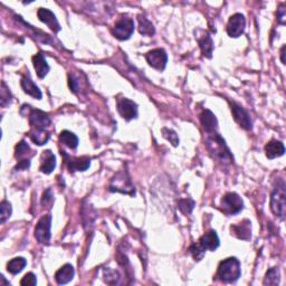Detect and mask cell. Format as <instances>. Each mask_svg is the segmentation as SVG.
<instances>
[{
    "label": "cell",
    "instance_id": "cell-1",
    "mask_svg": "<svg viewBox=\"0 0 286 286\" xmlns=\"http://www.w3.org/2000/svg\"><path fill=\"white\" fill-rule=\"evenodd\" d=\"M206 146L209 152L211 153L215 159L223 162L225 164L234 162V157L232 153H230L229 148L227 147L225 140L221 138V135L218 132L207 133Z\"/></svg>",
    "mask_w": 286,
    "mask_h": 286
},
{
    "label": "cell",
    "instance_id": "cell-2",
    "mask_svg": "<svg viewBox=\"0 0 286 286\" xmlns=\"http://www.w3.org/2000/svg\"><path fill=\"white\" fill-rule=\"evenodd\" d=\"M217 275L224 283H234V282H236L242 275L240 260L235 257H229L220 262Z\"/></svg>",
    "mask_w": 286,
    "mask_h": 286
},
{
    "label": "cell",
    "instance_id": "cell-3",
    "mask_svg": "<svg viewBox=\"0 0 286 286\" xmlns=\"http://www.w3.org/2000/svg\"><path fill=\"white\" fill-rule=\"evenodd\" d=\"M286 193L285 183L283 180L277 182V186L273 190L271 197V209L273 213L281 219L285 218V208H286Z\"/></svg>",
    "mask_w": 286,
    "mask_h": 286
},
{
    "label": "cell",
    "instance_id": "cell-4",
    "mask_svg": "<svg viewBox=\"0 0 286 286\" xmlns=\"http://www.w3.org/2000/svg\"><path fill=\"white\" fill-rule=\"evenodd\" d=\"M109 190L111 193H121L133 197L135 195V188L126 172H119L111 180Z\"/></svg>",
    "mask_w": 286,
    "mask_h": 286
},
{
    "label": "cell",
    "instance_id": "cell-5",
    "mask_svg": "<svg viewBox=\"0 0 286 286\" xmlns=\"http://www.w3.org/2000/svg\"><path fill=\"white\" fill-rule=\"evenodd\" d=\"M221 211L228 216L236 215L244 208V202L236 193L226 194L220 202Z\"/></svg>",
    "mask_w": 286,
    "mask_h": 286
},
{
    "label": "cell",
    "instance_id": "cell-6",
    "mask_svg": "<svg viewBox=\"0 0 286 286\" xmlns=\"http://www.w3.org/2000/svg\"><path fill=\"white\" fill-rule=\"evenodd\" d=\"M134 32V20L127 16H123L114 25L112 34L120 41H126Z\"/></svg>",
    "mask_w": 286,
    "mask_h": 286
},
{
    "label": "cell",
    "instance_id": "cell-7",
    "mask_svg": "<svg viewBox=\"0 0 286 286\" xmlns=\"http://www.w3.org/2000/svg\"><path fill=\"white\" fill-rule=\"evenodd\" d=\"M50 227H52V215L42 216L38 220L35 228V238L42 245H48L50 241Z\"/></svg>",
    "mask_w": 286,
    "mask_h": 286
},
{
    "label": "cell",
    "instance_id": "cell-8",
    "mask_svg": "<svg viewBox=\"0 0 286 286\" xmlns=\"http://www.w3.org/2000/svg\"><path fill=\"white\" fill-rule=\"evenodd\" d=\"M62 156L64 158V161L67 165L68 170L71 172L75 171H85L89 168L91 165V159L88 157H72L70 155H67L65 151H62Z\"/></svg>",
    "mask_w": 286,
    "mask_h": 286
},
{
    "label": "cell",
    "instance_id": "cell-9",
    "mask_svg": "<svg viewBox=\"0 0 286 286\" xmlns=\"http://www.w3.org/2000/svg\"><path fill=\"white\" fill-rule=\"evenodd\" d=\"M146 59L151 67L156 68L158 71H163L166 66V63H168V55H166L164 49L156 48L147 53Z\"/></svg>",
    "mask_w": 286,
    "mask_h": 286
},
{
    "label": "cell",
    "instance_id": "cell-10",
    "mask_svg": "<svg viewBox=\"0 0 286 286\" xmlns=\"http://www.w3.org/2000/svg\"><path fill=\"white\" fill-rule=\"evenodd\" d=\"M118 111L124 120H133L138 117V104L126 97H121L118 99Z\"/></svg>",
    "mask_w": 286,
    "mask_h": 286
},
{
    "label": "cell",
    "instance_id": "cell-11",
    "mask_svg": "<svg viewBox=\"0 0 286 286\" xmlns=\"http://www.w3.org/2000/svg\"><path fill=\"white\" fill-rule=\"evenodd\" d=\"M246 20L244 15L235 14L229 18L227 24V34L229 37L238 38L245 32Z\"/></svg>",
    "mask_w": 286,
    "mask_h": 286
},
{
    "label": "cell",
    "instance_id": "cell-12",
    "mask_svg": "<svg viewBox=\"0 0 286 286\" xmlns=\"http://www.w3.org/2000/svg\"><path fill=\"white\" fill-rule=\"evenodd\" d=\"M230 109L234 115L235 121H236L240 126L245 130H251L253 129V122L250 120L249 114L242 108L241 105H238L235 102H230Z\"/></svg>",
    "mask_w": 286,
    "mask_h": 286
},
{
    "label": "cell",
    "instance_id": "cell-13",
    "mask_svg": "<svg viewBox=\"0 0 286 286\" xmlns=\"http://www.w3.org/2000/svg\"><path fill=\"white\" fill-rule=\"evenodd\" d=\"M28 120L32 129H46L47 126L50 125L48 114L41 110L31 109V112L28 113Z\"/></svg>",
    "mask_w": 286,
    "mask_h": 286
},
{
    "label": "cell",
    "instance_id": "cell-14",
    "mask_svg": "<svg viewBox=\"0 0 286 286\" xmlns=\"http://www.w3.org/2000/svg\"><path fill=\"white\" fill-rule=\"evenodd\" d=\"M37 16L41 23L46 24L47 26L50 28V31H53L54 33L61 32L62 29L61 25H59L56 16L54 15L53 11L47 9V8H40L37 12Z\"/></svg>",
    "mask_w": 286,
    "mask_h": 286
},
{
    "label": "cell",
    "instance_id": "cell-15",
    "mask_svg": "<svg viewBox=\"0 0 286 286\" xmlns=\"http://www.w3.org/2000/svg\"><path fill=\"white\" fill-rule=\"evenodd\" d=\"M199 245L203 247L204 250L215 251L220 245L219 237L215 230H209V232L204 233L199 240Z\"/></svg>",
    "mask_w": 286,
    "mask_h": 286
},
{
    "label": "cell",
    "instance_id": "cell-16",
    "mask_svg": "<svg viewBox=\"0 0 286 286\" xmlns=\"http://www.w3.org/2000/svg\"><path fill=\"white\" fill-rule=\"evenodd\" d=\"M200 122H202L204 130L206 131L207 133L217 132V129H218V121H217L216 115L209 110H204V112L200 114Z\"/></svg>",
    "mask_w": 286,
    "mask_h": 286
},
{
    "label": "cell",
    "instance_id": "cell-17",
    "mask_svg": "<svg viewBox=\"0 0 286 286\" xmlns=\"http://www.w3.org/2000/svg\"><path fill=\"white\" fill-rule=\"evenodd\" d=\"M55 168H56V158H55L54 153L50 150L42 152L40 166L41 171L45 174H50L54 171Z\"/></svg>",
    "mask_w": 286,
    "mask_h": 286
},
{
    "label": "cell",
    "instance_id": "cell-18",
    "mask_svg": "<svg viewBox=\"0 0 286 286\" xmlns=\"http://www.w3.org/2000/svg\"><path fill=\"white\" fill-rule=\"evenodd\" d=\"M230 232H232V235L240 238V240L248 241L251 236L250 221L244 220L237 225H233L232 227H230Z\"/></svg>",
    "mask_w": 286,
    "mask_h": 286
},
{
    "label": "cell",
    "instance_id": "cell-19",
    "mask_svg": "<svg viewBox=\"0 0 286 286\" xmlns=\"http://www.w3.org/2000/svg\"><path fill=\"white\" fill-rule=\"evenodd\" d=\"M203 35H200L198 37H196L200 49H202L203 55L207 58L212 57V50H213V42L211 40V36L209 35L208 32L202 31Z\"/></svg>",
    "mask_w": 286,
    "mask_h": 286
},
{
    "label": "cell",
    "instance_id": "cell-20",
    "mask_svg": "<svg viewBox=\"0 0 286 286\" xmlns=\"http://www.w3.org/2000/svg\"><path fill=\"white\" fill-rule=\"evenodd\" d=\"M21 88L24 89V92L28 94V95H31L33 97H35L37 100H41L42 94L41 92L40 87L37 86V85L33 82V80L31 79V76L27 73L25 76H23V79H21Z\"/></svg>",
    "mask_w": 286,
    "mask_h": 286
},
{
    "label": "cell",
    "instance_id": "cell-21",
    "mask_svg": "<svg viewBox=\"0 0 286 286\" xmlns=\"http://www.w3.org/2000/svg\"><path fill=\"white\" fill-rule=\"evenodd\" d=\"M265 152L266 157L268 159H275V158H280L284 156L285 153V147L284 143L277 140H272L271 142H268L265 146Z\"/></svg>",
    "mask_w": 286,
    "mask_h": 286
},
{
    "label": "cell",
    "instance_id": "cell-22",
    "mask_svg": "<svg viewBox=\"0 0 286 286\" xmlns=\"http://www.w3.org/2000/svg\"><path fill=\"white\" fill-rule=\"evenodd\" d=\"M74 275H75L74 267L72 266L71 264H66V265H64L56 272V274H55V280H56L57 284L64 285L70 283V282L73 280Z\"/></svg>",
    "mask_w": 286,
    "mask_h": 286
},
{
    "label": "cell",
    "instance_id": "cell-23",
    "mask_svg": "<svg viewBox=\"0 0 286 286\" xmlns=\"http://www.w3.org/2000/svg\"><path fill=\"white\" fill-rule=\"evenodd\" d=\"M33 64L36 70L37 76L40 79H44L45 76L48 74L49 66H48V64H47L46 58L42 53H38L35 55V56H33Z\"/></svg>",
    "mask_w": 286,
    "mask_h": 286
},
{
    "label": "cell",
    "instance_id": "cell-24",
    "mask_svg": "<svg viewBox=\"0 0 286 286\" xmlns=\"http://www.w3.org/2000/svg\"><path fill=\"white\" fill-rule=\"evenodd\" d=\"M29 138L37 146H44L50 138V134L46 129H31L29 131Z\"/></svg>",
    "mask_w": 286,
    "mask_h": 286
},
{
    "label": "cell",
    "instance_id": "cell-25",
    "mask_svg": "<svg viewBox=\"0 0 286 286\" xmlns=\"http://www.w3.org/2000/svg\"><path fill=\"white\" fill-rule=\"evenodd\" d=\"M34 156V153L32 151L31 147L26 143V141L23 140L16 146V151H15V157L18 161L21 160H31V158Z\"/></svg>",
    "mask_w": 286,
    "mask_h": 286
},
{
    "label": "cell",
    "instance_id": "cell-26",
    "mask_svg": "<svg viewBox=\"0 0 286 286\" xmlns=\"http://www.w3.org/2000/svg\"><path fill=\"white\" fill-rule=\"evenodd\" d=\"M59 141L63 144H65L66 147L73 149V150L79 147V138L71 131H62L61 134H59Z\"/></svg>",
    "mask_w": 286,
    "mask_h": 286
},
{
    "label": "cell",
    "instance_id": "cell-27",
    "mask_svg": "<svg viewBox=\"0 0 286 286\" xmlns=\"http://www.w3.org/2000/svg\"><path fill=\"white\" fill-rule=\"evenodd\" d=\"M139 32L144 36H153L156 34L155 26L146 16H139Z\"/></svg>",
    "mask_w": 286,
    "mask_h": 286
},
{
    "label": "cell",
    "instance_id": "cell-28",
    "mask_svg": "<svg viewBox=\"0 0 286 286\" xmlns=\"http://www.w3.org/2000/svg\"><path fill=\"white\" fill-rule=\"evenodd\" d=\"M27 265V260L24 257H16L12 258L10 262L7 264V271L12 275H16L24 270L25 266Z\"/></svg>",
    "mask_w": 286,
    "mask_h": 286
},
{
    "label": "cell",
    "instance_id": "cell-29",
    "mask_svg": "<svg viewBox=\"0 0 286 286\" xmlns=\"http://www.w3.org/2000/svg\"><path fill=\"white\" fill-rule=\"evenodd\" d=\"M280 283V272L277 268L273 267L271 270H268L265 279H264L263 284L264 285H279Z\"/></svg>",
    "mask_w": 286,
    "mask_h": 286
},
{
    "label": "cell",
    "instance_id": "cell-30",
    "mask_svg": "<svg viewBox=\"0 0 286 286\" xmlns=\"http://www.w3.org/2000/svg\"><path fill=\"white\" fill-rule=\"evenodd\" d=\"M12 208L9 202L7 200H3L0 204V223L3 224L7 219H9V217L11 216Z\"/></svg>",
    "mask_w": 286,
    "mask_h": 286
},
{
    "label": "cell",
    "instance_id": "cell-31",
    "mask_svg": "<svg viewBox=\"0 0 286 286\" xmlns=\"http://www.w3.org/2000/svg\"><path fill=\"white\" fill-rule=\"evenodd\" d=\"M188 250H189V253L191 254V256H193L196 262L202 260L204 258V254H206V250H204L203 247L199 245V243H196V244L191 245Z\"/></svg>",
    "mask_w": 286,
    "mask_h": 286
},
{
    "label": "cell",
    "instance_id": "cell-32",
    "mask_svg": "<svg viewBox=\"0 0 286 286\" xmlns=\"http://www.w3.org/2000/svg\"><path fill=\"white\" fill-rule=\"evenodd\" d=\"M178 207L182 213L189 215L195 208V202L191 199H180L178 203Z\"/></svg>",
    "mask_w": 286,
    "mask_h": 286
},
{
    "label": "cell",
    "instance_id": "cell-33",
    "mask_svg": "<svg viewBox=\"0 0 286 286\" xmlns=\"http://www.w3.org/2000/svg\"><path fill=\"white\" fill-rule=\"evenodd\" d=\"M0 103H1L2 108H6L7 105H9L11 103V94L9 92V89L7 88L5 82H2L1 84V94H0Z\"/></svg>",
    "mask_w": 286,
    "mask_h": 286
},
{
    "label": "cell",
    "instance_id": "cell-34",
    "mask_svg": "<svg viewBox=\"0 0 286 286\" xmlns=\"http://www.w3.org/2000/svg\"><path fill=\"white\" fill-rule=\"evenodd\" d=\"M162 135H163V138L170 141V143H172L173 147H178L179 138L178 134L173 130L168 129V127H163V129H162Z\"/></svg>",
    "mask_w": 286,
    "mask_h": 286
},
{
    "label": "cell",
    "instance_id": "cell-35",
    "mask_svg": "<svg viewBox=\"0 0 286 286\" xmlns=\"http://www.w3.org/2000/svg\"><path fill=\"white\" fill-rule=\"evenodd\" d=\"M54 203V195L52 193V189H47L44 191L42 194V198H41V204L44 207L47 208H52V204Z\"/></svg>",
    "mask_w": 286,
    "mask_h": 286
},
{
    "label": "cell",
    "instance_id": "cell-36",
    "mask_svg": "<svg viewBox=\"0 0 286 286\" xmlns=\"http://www.w3.org/2000/svg\"><path fill=\"white\" fill-rule=\"evenodd\" d=\"M104 280L106 283L109 284H118L120 277H119V274L117 272L111 270H104Z\"/></svg>",
    "mask_w": 286,
    "mask_h": 286
},
{
    "label": "cell",
    "instance_id": "cell-37",
    "mask_svg": "<svg viewBox=\"0 0 286 286\" xmlns=\"http://www.w3.org/2000/svg\"><path fill=\"white\" fill-rule=\"evenodd\" d=\"M20 285L23 286H36L37 285V279L36 275L33 273H28V274L23 277V280L20 281Z\"/></svg>",
    "mask_w": 286,
    "mask_h": 286
},
{
    "label": "cell",
    "instance_id": "cell-38",
    "mask_svg": "<svg viewBox=\"0 0 286 286\" xmlns=\"http://www.w3.org/2000/svg\"><path fill=\"white\" fill-rule=\"evenodd\" d=\"M68 85H70V88L72 92L76 93L79 91V86H80L79 80L75 79L72 74H70V76H68Z\"/></svg>",
    "mask_w": 286,
    "mask_h": 286
},
{
    "label": "cell",
    "instance_id": "cell-39",
    "mask_svg": "<svg viewBox=\"0 0 286 286\" xmlns=\"http://www.w3.org/2000/svg\"><path fill=\"white\" fill-rule=\"evenodd\" d=\"M285 16H286V10L284 8V5H282L279 9H277V20L281 25H285Z\"/></svg>",
    "mask_w": 286,
    "mask_h": 286
},
{
    "label": "cell",
    "instance_id": "cell-40",
    "mask_svg": "<svg viewBox=\"0 0 286 286\" xmlns=\"http://www.w3.org/2000/svg\"><path fill=\"white\" fill-rule=\"evenodd\" d=\"M31 166V160H21L18 161V163L15 166V170H27Z\"/></svg>",
    "mask_w": 286,
    "mask_h": 286
},
{
    "label": "cell",
    "instance_id": "cell-41",
    "mask_svg": "<svg viewBox=\"0 0 286 286\" xmlns=\"http://www.w3.org/2000/svg\"><path fill=\"white\" fill-rule=\"evenodd\" d=\"M285 49H286V46L283 45V47L281 48V61L283 64H286V61H285Z\"/></svg>",
    "mask_w": 286,
    "mask_h": 286
},
{
    "label": "cell",
    "instance_id": "cell-42",
    "mask_svg": "<svg viewBox=\"0 0 286 286\" xmlns=\"http://www.w3.org/2000/svg\"><path fill=\"white\" fill-rule=\"evenodd\" d=\"M0 280H1V284H0V285H1V286H3V284H7L8 286H9V282H6V280H5V277H3L2 275H1V276H0Z\"/></svg>",
    "mask_w": 286,
    "mask_h": 286
}]
</instances>
